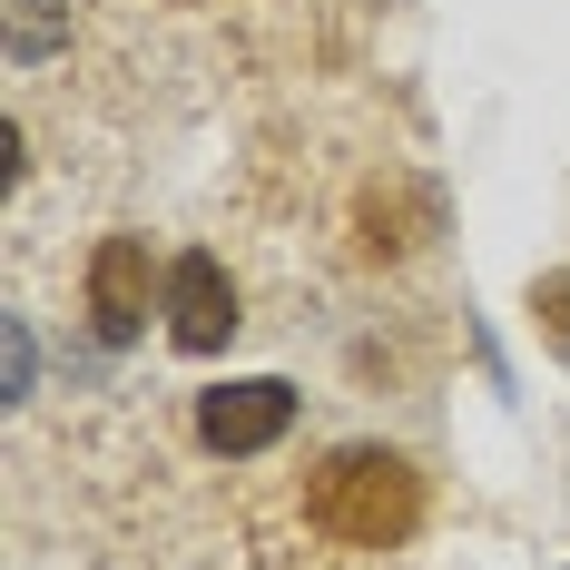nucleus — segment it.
I'll return each instance as SVG.
<instances>
[{
    "instance_id": "3",
    "label": "nucleus",
    "mask_w": 570,
    "mask_h": 570,
    "mask_svg": "<svg viewBox=\"0 0 570 570\" xmlns=\"http://www.w3.org/2000/svg\"><path fill=\"white\" fill-rule=\"evenodd\" d=\"M158 315H168V344L177 354H217L236 335V276L217 246H187L168 266V295H158Z\"/></svg>"
},
{
    "instance_id": "2",
    "label": "nucleus",
    "mask_w": 570,
    "mask_h": 570,
    "mask_svg": "<svg viewBox=\"0 0 570 570\" xmlns=\"http://www.w3.org/2000/svg\"><path fill=\"white\" fill-rule=\"evenodd\" d=\"M285 433H295V384H276V374H246V384L197 394V443H207V453H227V462L276 453Z\"/></svg>"
},
{
    "instance_id": "4",
    "label": "nucleus",
    "mask_w": 570,
    "mask_h": 570,
    "mask_svg": "<svg viewBox=\"0 0 570 570\" xmlns=\"http://www.w3.org/2000/svg\"><path fill=\"white\" fill-rule=\"evenodd\" d=\"M148 295H168V276L148 266V236H99V256H89V325H99V344L148 335Z\"/></svg>"
},
{
    "instance_id": "5",
    "label": "nucleus",
    "mask_w": 570,
    "mask_h": 570,
    "mask_svg": "<svg viewBox=\"0 0 570 570\" xmlns=\"http://www.w3.org/2000/svg\"><path fill=\"white\" fill-rule=\"evenodd\" d=\"M531 315H541L551 354H570V266H561V276H541V285H531Z\"/></svg>"
},
{
    "instance_id": "1",
    "label": "nucleus",
    "mask_w": 570,
    "mask_h": 570,
    "mask_svg": "<svg viewBox=\"0 0 570 570\" xmlns=\"http://www.w3.org/2000/svg\"><path fill=\"white\" fill-rule=\"evenodd\" d=\"M305 531L335 551H403L423 531V472L384 443H354L305 482Z\"/></svg>"
}]
</instances>
